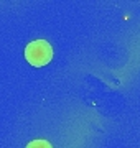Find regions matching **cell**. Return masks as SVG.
I'll use <instances>...</instances> for the list:
<instances>
[{"mask_svg":"<svg viewBox=\"0 0 140 148\" xmlns=\"http://www.w3.org/2000/svg\"><path fill=\"white\" fill-rule=\"evenodd\" d=\"M25 58L32 66L41 68L53 59V48L46 40H35L25 48Z\"/></svg>","mask_w":140,"mask_h":148,"instance_id":"6da1fadb","label":"cell"},{"mask_svg":"<svg viewBox=\"0 0 140 148\" xmlns=\"http://www.w3.org/2000/svg\"><path fill=\"white\" fill-rule=\"evenodd\" d=\"M27 148H53L51 147V143L48 140H41V138H38V140H33L27 145Z\"/></svg>","mask_w":140,"mask_h":148,"instance_id":"7a4b0ae2","label":"cell"}]
</instances>
